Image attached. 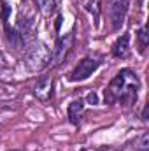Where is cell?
Segmentation results:
<instances>
[{
    "label": "cell",
    "mask_w": 149,
    "mask_h": 151,
    "mask_svg": "<svg viewBox=\"0 0 149 151\" xmlns=\"http://www.w3.org/2000/svg\"><path fill=\"white\" fill-rule=\"evenodd\" d=\"M51 63V49L44 42H34L25 53V65L28 70L39 72Z\"/></svg>",
    "instance_id": "1"
},
{
    "label": "cell",
    "mask_w": 149,
    "mask_h": 151,
    "mask_svg": "<svg viewBox=\"0 0 149 151\" xmlns=\"http://www.w3.org/2000/svg\"><path fill=\"white\" fill-rule=\"evenodd\" d=\"M133 83H139V77H137V74H135L133 70H130V69L119 70L117 76L111 81L109 88L105 90V102L111 104L114 100H117V99L121 97V93L125 91V88H126L128 84H133Z\"/></svg>",
    "instance_id": "2"
},
{
    "label": "cell",
    "mask_w": 149,
    "mask_h": 151,
    "mask_svg": "<svg viewBox=\"0 0 149 151\" xmlns=\"http://www.w3.org/2000/svg\"><path fill=\"white\" fill-rule=\"evenodd\" d=\"M34 30H35V14L28 7V4H23L19 9V18H18V32L23 39V42L28 44L32 40Z\"/></svg>",
    "instance_id": "3"
},
{
    "label": "cell",
    "mask_w": 149,
    "mask_h": 151,
    "mask_svg": "<svg viewBox=\"0 0 149 151\" xmlns=\"http://www.w3.org/2000/svg\"><path fill=\"white\" fill-rule=\"evenodd\" d=\"M72 46H74V34H65L63 37L58 39L56 46H54V49L51 53V63L49 65L51 67H58L60 63H63L67 55L70 53Z\"/></svg>",
    "instance_id": "4"
},
{
    "label": "cell",
    "mask_w": 149,
    "mask_h": 151,
    "mask_svg": "<svg viewBox=\"0 0 149 151\" xmlns=\"http://www.w3.org/2000/svg\"><path fill=\"white\" fill-rule=\"evenodd\" d=\"M98 65H100V62H98V60H95V58H84V60H81V62H79V65L75 67L72 72H70L69 79H70V81H74V83H75V81H84V79H88L90 76L98 69Z\"/></svg>",
    "instance_id": "5"
},
{
    "label": "cell",
    "mask_w": 149,
    "mask_h": 151,
    "mask_svg": "<svg viewBox=\"0 0 149 151\" xmlns=\"http://www.w3.org/2000/svg\"><path fill=\"white\" fill-rule=\"evenodd\" d=\"M126 14H128V0H114L111 5L112 30H119L125 25Z\"/></svg>",
    "instance_id": "6"
},
{
    "label": "cell",
    "mask_w": 149,
    "mask_h": 151,
    "mask_svg": "<svg viewBox=\"0 0 149 151\" xmlns=\"http://www.w3.org/2000/svg\"><path fill=\"white\" fill-rule=\"evenodd\" d=\"M34 95L40 102H47L53 95V76H42L34 86Z\"/></svg>",
    "instance_id": "7"
},
{
    "label": "cell",
    "mask_w": 149,
    "mask_h": 151,
    "mask_svg": "<svg viewBox=\"0 0 149 151\" xmlns=\"http://www.w3.org/2000/svg\"><path fill=\"white\" fill-rule=\"evenodd\" d=\"M112 55L116 58H126L130 55V35L125 34L117 39L112 46Z\"/></svg>",
    "instance_id": "8"
},
{
    "label": "cell",
    "mask_w": 149,
    "mask_h": 151,
    "mask_svg": "<svg viewBox=\"0 0 149 151\" xmlns=\"http://www.w3.org/2000/svg\"><path fill=\"white\" fill-rule=\"evenodd\" d=\"M82 113H84V102L81 99L70 102L69 107H67V116H69V121L72 125H79V121L82 118Z\"/></svg>",
    "instance_id": "9"
},
{
    "label": "cell",
    "mask_w": 149,
    "mask_h": 151,
    "mask_svg": "<svg viewBox=\"0 0 149 151\" xmlns=\"http://www.w3.org/2000/svg\"><path fill=\"white\" fill-rule=\"evenodd\" d=\"M5 35H7V40H9V44H11L12 49H21L23 39H21V35H19L18 30H14V28H11L9 25H5Z\"/></svg>",
    "instance_id": "10"
},
{
    "label": "cell",
    "mask_w": 149,
    "mask_h": 151,
    "mask_svg": "<svg viewBox=\"0 0 149 151\" xmlns=\"http://www.w3.org/2000/svg\"><path fill=\"white\" fill-rule=\"evenodd\" d=\"M137 47H139V53L140 55H144L146 53V47H148V44H149V34H148V30L146 28H140L139 30V34H137Z\"/></svg>",
    "instance_id": "11"
},
{
    "label": "cell",
    "mask_w": 149,
    "mask_h": 151,
    "mask_svg": "<svg viewBox=\"0 0 149 151\" xmlns=\"http://www.w3.org/2000/svg\"><path fill=\"white\" fill-rule=\"evenodd\" d=\"M35 5L42 14H51L54 11V5H56V0H35Z\"/></svg>",
    "instance_id": "12"
},
{
    "label": "cell",
    "mask_w": 149,
    "mask_h": 151,
    "mask_svg": "<svg viewBox=\"0 0 149 151\" xmlns=\"http://www.w3.org/2000/svg\"><path fill=\"white\" fill-rule=\"evenodd\" d=\"M86 9H88L95 18H98V14H100V0H90L88 5H86Z\"/></svg>",
    "instance_id": "13"
},
{
    "label": "cell",
    "mask_w": 149,
    "mask_h": 151,
    "mask_svg": "<svg viewBox=\"0 0 149 151\" xmlns=\"http://www.w3.org/2000/svg\"><path fill=\"white\" fill-rule=\"evenodd\" d=\"M9 14H11V7H9V5H7L5 2H2V21H4V27L7 25Z\"/></svg>",
    "instance_id": "14"
},
{
    "label": "cell",
    "mask_w": 149,
    "mask_h": 151,
    "mask_svg": "<svg viewBox=\"0 0 149 151\" xmlns=\"http://www.w3.org/2000/svg\"><path fill=\"white\" fill-rule=\"evenodd\" d=\"M148 141H149V135L144 134V135L140 137V141H139V150L140 151H148Z\"/></svg>",
    "instance_id": "15"
},
{
    "label": "cell",
    "mask_w": 149,
    "mask_h": 151,
    "mask_svg": "<svg viewBox=\"0 0 149 151\" xmlns=\"http://www.w3.org/2000/svg\"><path fill=\"white\" fill-rule=\"evenodd\" d=\"M86 100H88V104H91V106H97V104H98V95H97L95 91H91V93H88Z\"/></svg>",
    "instance_id": "16"
},
{
    "label": "cell",
    "mask_w": 149,
    "mask_h": 151,
    "mask_svg": "<svg viewBox=\"0 0 149 151\" xmlns=\"http://www.w3.org/2000/svg\"><path fill=\"white\" fill-rule=\"evenodd\" d=\"M5 67H7V60H5L4 53L0 51V69H5Z\"/></svg>",
    "instance_id": "17"
}]
</instances>
